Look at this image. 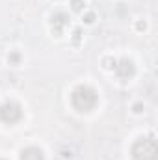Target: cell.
I'll list each match as a JSON object with an SVG mask.
<instances>
[{
  "label": "cell",
  "mask_w": 158,
  "mask_h": 160,
  "mask_svg": "<svg viewBox=\"0 0 158 160\" xmlns=\"http://www.w3.org/2000/svg\"><path fill=\"white\" fill-rule=\"evenodd\" d=\"M50 24H52V34L60 38V36L63 34V28L69 24V15L63 13V11H56V13L50 17Z\"/></svg>",
  "instance_id": "5b68a950"
},
{
  "label": "cell",
  "mask_w": 158,
  "mask_h": 160,
  "mask_svg": "<svg viewBox=\"0 0 158 160\" xmlns=\"http://www.w3.org/2000/svg\"><path fill=\"white\" fill-rule=\"evenodd\" d=\"M7 63H9V65H19V63H21V52H17V50L9 52V54H7Z\"/></svg>",
  "instance_id": "52a82bcc"
},
{
  "label": "cell",
  "mask_w": 158,
  "mask_h": 160,
  "mask_svg": "<svg viewBox=\"0 0 158 160\" xmlns=\"http://www.w3.org/2000/svg\"><path fill=\"white\" fill-rule=\"evenodd\" d=\"M114 71H116V75H117L121 80H130L134 75H136V65H134V62H132V60L123 58V60L116 62Z\"/></svg>",
  "instance_id": "277c9868"
},
{
  "label": "cell",
  "mask_w": 158,
  "mask_h": 160,
  "mask_svg": "<svg viewBox=\"0 0 158 160\" xmlns=\"http://www.w3.org/2000/svg\"><path fill=\"white\" fill-rule=\"evenodd\" d=\"M80 38H82V32H80V30H75V34H73V41H75V45L80 43Z\"/></svg>",
  "instance_id": "4fadbf2b"
},
{
  "label": "cell",
  "mask_w": 158,
  "mask_h": 160,
  "mask_svg": "<svg viewBox=\"0 0 158 160\" xmlns=\"http://www.w3.org/2000/svg\"><path fill=\"white\" fill-rule=\"evenodd\" d=\"M84 22H86V24H93V22H95V13H93V11H87V13L84 15Z\"/></svg>",
  "instance_id": "30bf717a"
},
{
  "label": "cell",
  "mask_w": 158,
  "mask_h": 160,
  "mask_svg": "<svg viewBox=\"0 0 158 160\" xmlns=\"http://www.w3.org/2000/svg\"><path fill=\"white\" fill-rule=\"evenodd\" d=\"M132 112L134 114H141L143 112V102H134L132 104Z\"/></svg>",
  "instance_id": "8fae6325"
},
{
  "label": "cell",
  "mask_w": 158,
  "mask_h": 160,
  "mask_svg": "<svg viewBox=\"0 0 158 160\" xmlns=\"http://www.w3.org/2000/svg\"><path fill=\"white\" fill-rule=\"evenodd\" d=\"M0 160H4V158H0Z\"/></svg>",
  "instance_id": "5bb4252c"
},
{
  "label": "cell",
  "mask_w": 158,
  "mask_h": 160,
  "mask_svg": "<svg viewBox=\"0 0 158 160\" xmlns=\"http://www.w3.org/2000/svg\"><path fill=\"white\" fill-rule=\"evenodd\" d=\"M116 58H112V56H106V58H102V67L104 69H114L116 67Z\"/></svg>",
  "instance_id": "9c48e42d"
},
{
  "label": "cell",
  "mask_w": 158,
  "mask_h": 160,
  "mask_svg": "<svg viewBox=\"0 0 158 160\" xmlns=\"http://www.w3.org/2000/svg\"><path fill=\"white\" fill-rule=\"evenodd\" d=\"M132 160H158V143L155 136L138 138L130 147Z\"/></svg>",
  "instance_id": "7a4b0ae2"
},
{
  "label": "cell",
  "mask_w": 158,
  "mask_h": 160,
  "mask_svg": "<svg viewBox=\"0 0 158 160\" xmlns=\"http://www.w3.org/2000/svg\"><path fill=\"white\" fill-rule=\"evenodd\" d=\"M22 119V108L15 101H6L0 104V121L4 125H15Z\"/></svg>",
  "instance_id": "3957f363"
},
{
  "label": "cell",
  "mask_w": 158,
  "mask_h": 160,
  "mask_svg": "<svg viewBox=\"0 0 158 160\" xmlns=\"http://www.w3.org/2000/svg\"><path fill=\"white\" fill-rule=\"evenodd\" d=\"M21 160H45V153L43 149L36 147V145H30V147H24L21 151Z\"/></svg>",
  "instance_id": "8992f818"
},
{
  "label": "cell",
  "mask_w": 158,
  "mask_h": 160,
  "mask_svg": "<svg viewBox=\"0 0 158 160\" xmlns=\"http://www.w3.org/2000/svg\"><path fill=\"white\" fill-rule=\"evenodd\" d=\"M97 102H99V95H97V91L91 86L80 84V86H77L71 91V104H73V108L77 112H80V114L91 112L97 106Z\"/></svg>",
  "instance_id": "6da1fadb"
},
{
  "label": "cell",
  "mask_w": 158,
  "mask_h": 160,
  "mask_svg": "<svg viewBox=\"0 0 158 160\" xmlns=\"http://www.w3.org/2000/svg\"><path fill=\"white\" fill-rule=\"evenodd\" d=\"M145 28H147V24H145V21H138V22H136V30H138V32H143Z\"/></svg>",
  "instance_id": "7c38bea8"
},
{
  "label": "cell",
  "mask_w": 158,
  "mask_h": 160,
  "mask_svg": "<svg viewBox=\"0 0 158 160\" xmlns=\"http://www.w3.org/2000/svg\"><path fill=\"white\" fill-rule=\"evenodd\" d=\"M71 9L77 13H82L86 9V2L84 0H71Z\"/></svg>",
  "instance_id": "ba28073f"
}]
</instances>
